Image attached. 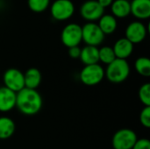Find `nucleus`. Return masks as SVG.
<instances>
[{
  "label": "nucleus",
  "instance_id": "1",
  "mask_svg": "<svg viewBox=\"0 0 150 149\" xmlns=\"http://www.w3.org/2000/svg\"><path fill=\"white\" fill-rule=\"evenodd\" d=\"M43 101L36 90L24 88L17 93L16 107L24 115L33 116L40 112Z\"/></svg>",
  "mask_w": 150,
  "mask_h": 149
},
{
  "label": "nucleus",
  "instance_id": "2",
  "mask_svg": "<svg viewBox=\"0 0 150 149\" xmlns=\"http://www.w3.org/2000/svg\"><path fill=\"white\" fill-rule=\"evenodd\" d=\"M130 75V66L127 60L116 58L107 65L105 76L113 83H120L126 81Z\"/></svg>",
  "mask_w": 150,
  "mask_h": 149
},
{
  "label": "nucleus",
  "instance_id": "3",
  "mask_svg": "<svg viewBox=\"0 0 150 149\" xmlns=\"http://www.w3.org/2000/svg\"><path fill=\"white\" fill-rule=\"evenodd\" d=\"M105 77L104 68L97 64L86 65L80 72V80L86 86H95L100 83Z\"/></svg>",
  "mask_w": 150,
  "mask_h": 149
},
{
  "label": "nucleus",
  "instance_id": "4",
  "mask_svg": "<svg viewBox=\"0 0 150 149\" xmlns=\"http://www.w3.org/2000/svg\"><path fill=\"white\" fill-rule=\"evenodd\" d=\"M105 35L95 22H87L82 26V41L86 46L98 47L103 43Z\"/></svg>",
  "mask_w": 150,
  "mask_h": 149
},
{
  "label": "nucleus",
  "instance_id": "5",
  "mask_svg": "<svg viewBox=\"0 0 150 149\" xmlns=\"http://www.w3.org/2000/svg\"><path fill=\"white\" fill-rule=\"evenodd\" d=\"M50 13L57 21L68 20L75 13V4L71 0H54L51 4Z\"/></svg>",
  "mask_w": 150,
  "mask_h": 149
},
{
  "label": "nucleus",
  "instance_id": "6",
  "mask_svg": "<svg viewBox=\"0 0 150 149\" xmlns=\"http://www.w3.org/2000/svg\"><path fill=\"white\" fill-rule=\"evenodd\" d=\"M138 140L134 131L128 128H122L117 131L112 139L113 149H132Z\"/></svg>",
  "mask_w": 150,
  "mask_h": 149
},
{
  "label": "nucleus",
  "instance_id": "7",
  "mask_svg": "<svg viewBox=\"0 0 150 149\" xmlns=\"http://www.w3.org/2000/svg\"><path fill=\"white\" fill-rule=\"evenodd\" d=\"M62 44L68 48L77 47L82 42V26L76 23L66 25L61 33Z\"/></svg>",
  "mask_w": 150,
  "mask_h": 149
},
{
  "label": "nucleus",
  "instance_id": "8",
  "mask_svg": "<svg viewBox=\"0 0 150 149\" xmlns=\"http://www.w3.org/2000/svg\"><path fill=\"white\" fill-rule=\"evenodd\" d=\"M3 81L4 87L15 93L25 88L24 73L18 68H8L3 76Z\"/></svg>",
  "mask_w": 150,
  "mask_h": 149
},
{
  "label": "nucleus",
  "instance_id": "9",
  "mask_svg": "<svg viewBox=\"0 0 150 149\" xmlns=\"http://www.w3.org/2000/svg\"><path fill=\"white\" fill-rule=\"evenodd\" d=\"M82 18L88 22H95L105 14V9L97 2V0H87L80 7Z\"/></svg>",
  "mask_w": 150,
  "mask_h": 149
},
{
  "label": "nucleus",
  "instance_id": "10",
  "mask_svg": "<svg viewBox=\"0 0 150 149\" xmlns=\"http://www.w3.org/2000/svg\"><path fill=\"white\" fill-rule=\"evenodd\" d=\"M147 33L148 29L142 22L133 21L126 28L125 38L134 45L142 42L145 40Z\"/></svg>",
  "mask_w": 150,
  "mask_h": 149
},
{
  "label": "nucleus",
  "instance_id": "11",
  "mask_svg": "<svg viewBox=\"0 0 150 149\" xmlns=\"http://www.w3.org/2000/svg\"><path fill=\"white\" fill-rule=\"evenodd\" d=\"M130 11L134 17L140 20L148 19L150 17V0H132Z\"/></svg>",
  "mask_w": 150,
  "mask_h": 149
},
{
  "label": "nucleus",
  "instance_id": "12",
  "mask_svg": "<svg viewBox=\"0 0 150 149\" xmlns=\"http://www.w3.org/2000/svg\"><path fill=\"white\" fill-rule=\"evenodd\" d=\"M17 93L3 86L0 87V112H8L16 107Z\"/></svg>",
  "mask_w": 150,
  "mask_h": 149
},
{
  "label": "nucleus",
  "instance_id": "13",
  "mask_svg": "<svg viewBox=\"0 0 150 149\" xmlns=\"http://www.w3.org/2000/svg\"><path fill=\"white\" fill-rule=\"evenodd\" d=\"M112 49H113V52H114L116 58L127 60L133 54L134 44L131 43L127 39H126L124 37V38L119 39L114 43Z\"/></svg>",
  "mask_w": 150,
  "mask_h": 149
},
{
  "label": "nucleus",
  "instance_id": "14",
  "mask_svg": "<svg viewBox=\"0 0 150 149\" xmlns=\"http://www.w3.org/2000/svg\"><path fill=\"white\" fill-rule=\"evenodd\" d=\"M79 59L81 61L86 65H92L98 63V48L93 46H85L81 48V54Z\"/></svg>",
  "mask_w": 150,
  "mask_h": 149
},
{
  "label": "nucleus",
  "instance_id": "15",
  "mask_svg": "<svg viewBox=\"0 0 150 149\" xmlns=\"http://www.w3.org/2000/svg\"><path fill=\"white\" fill-rule=\"evenodd\" d=\"M110 7L112 15L116 18H124L131 14L130 2L127 0H114Z\"/></svg>",
  "mask_w": 150,
  "mask_h": 149
},
{
  "label": "nucleus",
  "instance_id": "16",
  "mask_svg": "<svg viewBox=\"0 0 150 149\" xmlns=\"http://www.w3.org/2000/svg\"><path fill=\"white\" fill-rule=\"evenodd\" d=\"M25 88L36 90L41 83L40 71L36 68H28L24 74Z\"/></svg>",
  "mask_w": 150,
  "mask_h": 149
},
{
  "label": "nucleus",
  "instance_id": "17",
  "mask_svg": "<svg viewBox=\"0 0 150 149\" xmlns=\"http://www.w3.org/2000/svg\"><path fill=\"white\" fill-rule=\"evenodd\" d=\"M98 25L105 35L112 34L118 27L117 18L112 14H104L99 18Z\"/></svg>",
  "mask_w": 150,
  "mask_h": 149
},
{
  "label": "nucleus",
  "instance_id": "18",
  "mask_svg": "<svg viewBox=\"0 0 150 149\" xmlns=\"http://www.w3.org/2000/svg\"><path fill=\"white\" fill-rule=\"evenodd\" d=\"M16 126L9 117H0V140H7L15 133Z\"/></svg>",
  "mask_w": 150,
  "mask_h": 149
},
{
  "label": "nucleus",
  "instance_id": "19",
  "mask_svg": "<svg viewBox=\"0 0 150 149\" xmlns=\"http://www.w3.org/2000/svg\"><path fill=\"white\" fill-rule=\"evenodd\" d=\"M137 73L144 77L150 76V60L148 57H139L134 62Z\"/></svg>",
  "mask_w": 150,
  "mask_h": 149
},
{
  "label": "nucleus",
  "instance_id": "20",
  "mask_svg": "<svg viewBox=\"0 0 150 149\" xmlns=\"http://www.w3.org/2000/svg\"><path fill=\"white\" fill-rule=\"evenodd\" d=\"M116 59V56L114 54L113 49L111 47L105 46L101 48H98V60L104 64H110L112 61H113Z\"/></svg>",
  "mask_w": 150,
  "mask_h": 149
},
{
  "label": "nucleus",
  "instance_id": "21",
  "mask_svg": "<svg viewBox=\"0 0 150 149\" xmlns=\"http://www.w3.org/2000/svg\"><path fill=\"white\" fill-rule=\"evenodd\" d=\"M50 4V0H27L29 9L35 13L45 11Z\"/></svg>",
  "mask_w": 150,
  "mask_h": 149
},
{
  "label": "nucleus",
  "instance_id": "22",
  "mask_svg": "<svg viewBox=\"0 0 150 149\" xmlns=\"http://www.w3.org/2000/svg\"><path fill=\"white\" fill-rule=\"evenodd\" d=\"M139 99L145 105L150 106V83H146L139 89Z\"/></svg>",
  "mask_w": 150,
  "mask_h": 149
},
{
  "label": "nucleus",
  "instance_id": "23",
  "mask_svg": "<svg viewBox=\"0 0 150 149\" xmlns=\"http://www.w3.org/2000/svg\"><path fill=\"white\" fill-rule=\"evenodd\" d=\"M140 122L142 124V126H143L146 128H149L150 127V106H145L141 113H140V117H139Z\"/></svg>",
  "mask_w": 150,
  "mask_h": 149
},
{
  "label": "nucleus",
  "instance_id": "24",
  "mask_svg": "<svg viewBox=\"0 0 150 149\" xmlns=\"http://www.w3.org/2000/svg\"><path fill=\"white\" fill-rule=\"evenodd\" d=\"M132 149H150V141L149 139H138Z\"/></svg>",
  "mask_w": 150,
  "mask_h": 149
},
{
  "label": "nucleus",
  "instance_id": "25",
  "mask_svg": "<svg viewBox=\"0 0 150 149\" xmlns=\"http://www.w3.org/2000/svg\"><path fill=\"white\" fill-rule=\"evenodd\" d=\"M81 54V48L79 46L77 47H72L69 48V55L72 59H79Z\"/></svg>",
  "mask_w": 150,
  "mask_h": 149
},
{
  "label": "nucleus",
  "instance_id": "26",
  "mask_svg": "<svg viewBox=\"0 0 150 149\" xmlns=\"http://www.w3.org/2000/svg\"><path fill=\"white\" fill-rule=\"evenodd\" d=\"M114 0H97V2L104 8L105 9L106 7H110Z\"/></svg>",
  "mask_w": 150,
  "mask_h": 149
},
{
  "label": "nucleus",
  "instance_id": "27",
  "mask_svg": "<svg viewBox=\"0 0 150 149\" xmlns=\"http://www.w3.org/2000/svg\"><path fill=\"white\" fill-rule=\"evenodd\" d=\"M127 1H129V0H127Z\"/></svg>",
  "mask_w": 150,
  "mask_h": 149
}]
</instances>
